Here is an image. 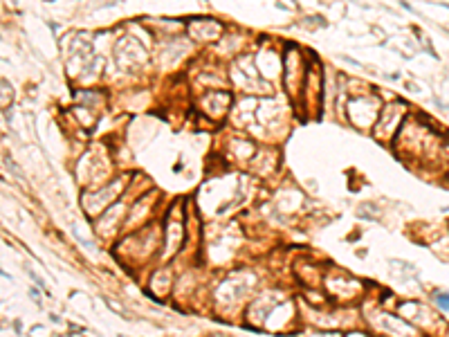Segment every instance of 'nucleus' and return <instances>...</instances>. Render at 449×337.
<instances>
[{
    "label": "nucleus",
    "instance_id": "1",
    "mask_svg": "<svg viewBox=\"0 0 449 337\" xmlns=\"http://www.w3.org/2000/svg\"><path fill=\"white\" fill-rule=\"evenodd\" d=\"M306 79H308V86L303 88V97L308 99V110H315V108H319V101H321V72H319V67H315V65L308 67Z\"/></svg>",
    "mask_w": 449,
    "mask_h": 337
},
{
    "label": "nucleus",
    "instance_id": "2",
    "mask_svg": "<svg viewBox=\"0 0 449 337\" xmlns=\"http://www.w3.org/2000/svg\"><path fill=\"white\" fill-rule=\"evenodd\" d=\"M438 301H440L445 308H449V297L447 295H438Z\"/></svg>",
    "mask_w": 449,
    "mask_h": 337
}]
</instances>
